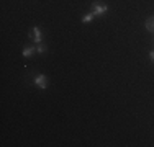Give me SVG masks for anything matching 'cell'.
I'll return each mask as SVG.
<instances>
[{
    "instance_id": "cell-3",
    "label": "cell",
    "mask_w": 154,
    "mask_h": 147,
    "mask_svg": "<svg viewBox=\"0 0 154 147\" xmlns=\"http://www.w3.org/2000/svg\"><path fill=\"white\" fill-rule=\"evenodd\" d=\"M35 52H36V46H25L23 51H21V56L23 57H31Z\"/></svg>"
},
{
    "instance_id": "cell-7",
    "label": "cell",
    "mask_w": 154,
    "mask_h": 147,
    "mask_svg": "<svg viewBox=\"0 0 154 147\" xmlns=\"http://www.w3.org/2000/svg\"><path fill=\"white\" fill-rule=\"evenodd\" d=\"M46 49H48L46 44H43V43H38V44H36V52H38V54H45Z\"/></svg>"
},
{
    "instance_id": "cell-4",
    "label": "cell",
    "mask_w": 154,
    "mask_h": 147,
    "mask_svg": "<svg viewBox=\"0 0 154 147\" xmlns=\"http://www.w3.org/2000/svg\"><path fill=\"white\" fill-rule=\"evenodd\" d=\"M31 36H33V41H35L36 44H38V43H41L43 36H41V29H39L38 26H35V28H33V33H31Z\"/></svg>"
},
{
    "instance_id": "cell-5",
    "label": "cell",
    "mask_w": 154,
    "mask_h": 147,
    "mask_svg": "<svg viewBox=\"0 0 154 147\" xmlns=\"http://www.w3.org/2000/svg\"><path fill=\"white\" fill-rule=\"evenodd\" d=\"M94 16H95V13L94 12H89V13H85V15H84V16H82V23H92V21H94Z\"/></svg>"
},
{
    "instance_id": "cell-1",
    "label": "cell",
    "mask_w": 154,
    "mask_h": 147,
    "mask_svg": "<svg viewBox=\"0 0 154 147\" xmlns=\"http://www.w3.org/2000/svg\"><path fill=\"white\" fill-rule=\"evenodd\" d=\"M33 83L38 88H41V90H46L48 88V77L45 74H36L35 79H33Z\"/></svg>"
},
{
    "instance_id": "cell-2",
    "label": "cell",
    "mask_w": 154,
    "mask_h": 147,
    "mask_svg": "<svg viewBox=\"0 0 154 147\" xmlns=\"http://www.w3.org/2000/svg\"><path fill=\"white\" fill-rule=\"evenodd\" d=\"M92 12L95 15H105L108 12V5L107 3H100V2H94L92 3Z\"/></svg>"
},
{
    "instance_id": "cell-6",
    "label": "cell",
    "mask_w": 154,
    "mask_h": 147,
    "mask_svg": "<svg viewBox=\"0 0 154 147\" xmlns=\"http://www.w3.org/2000/svg\"><path fill=\"white\" fill-rule=\"evenodd\" d=\"M146 29L149 33H154V18H148L146 20Z\"/></svg>"
},
{
    "instance_id": "cell-8",
    "label": "cell",
    "mask_w": 154,
    "mask_h": 147,
    "mask_svg": "<svg viewBox=\"0 0 154 147\" xmlns=\"http://www.w3.org/2000/svg\"><path fill=\"white\" fill-rule=\"evenodd\" d=\"M149 57H151V61L154 62V49H152V51H149Z\"/></svg>"
}]
</instances>
